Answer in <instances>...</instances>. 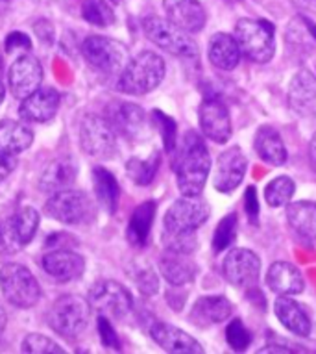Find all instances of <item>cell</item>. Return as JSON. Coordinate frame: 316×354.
<instances>
[{
	"label": "cell",
	"mask_w": 316,
	"mask_h": 354,
	"mask_svg": "<svg viewBox=\"0 0 316 354\" xmlns=\"http://www.w3.org/2000/svg\"><path fill=\"white\" fill-rule=\"evenodd\" d=\"M174 171L179 192L184 195H201L211 171V156L204 140L192 130L184 136Z\"/></svg>",
	"instance_id": "1"
},
{
	"label": "cell",
	"mask_w": 316,
	"mask_h": 354,
	"mask_svg": "<svg viewBox=\"0 0 316 354\" xmlns=\"http://www.w3.org/2000/svg\"><path fill=\"white\" fill-rule=\"evenodd\" d=\"M165 59L152 50H144L130 59L122 69L117 89L126 95H146L154 91L165 78Z\"/></svg>",
	"instance_id": "2"
},
{
	"label": "cell",
	"mask_w": 316,
	"mask_h": 354,
	"mask_svg": "<svg viewBox=\"0 0 316 354\" xmlns=\"http://www.w3.org/2000/svg\"><path fill=\"white\" fill-rule=\"evenodd\" d=\"M235 39L241 53L253 64H268L274 58V24L265 19H241L235 24Z\"/></svg>",
	"instance_id": "3"
},
{
	"label": "cell",
	"mask_w": 316,
	"mask_h": 354,
	"mask_svg": "<svg viewBox=\"0 0 316 354\" xmlns=\"http://www.w3.org/2000/svg\"><path fill=\"white\" fill-rule=\"evenodd\" d=\"M91 304L80 295H63L48 310V326L65 339H76L89 323Z\"/></svg>",
	"instance_id": "4"
},
{
	"label": "cell",
	"mask_w": 316,
	"mask_h": 354,
	"mask_svg": "<svg viewBox=\"0 0 316 354\" xmlns=\"http://www.w3.org/2000/svg\"><path fill=\"white\" fill-rule=\"evenodd\" d=\"M143 30L144 35L163 50L179 58H198V45L190 37L189 32L178 28L168 19L148 15L143 21Z\"/></svg>",
	"instance_id": "5"
},
{
	"label": "cell",
	"mask_w": 316,
	"mask_h": 354,
	"mask_svg": "<svg viewBox=\"0 0 316 354\" xmlns=\"http://www.w3.org/2000/svg\"><path fill=\"white\" fill-rule=\"evenodd\" d=\"M0 290L10 304L32 308L41 299V286L34 273L23 263H6L0 268Z\"/></svg>",
	"instance_id": "6"
},
{
	"label": "cell",
	"mask_w": 316,
	"mask_h": 354,
	"mask_svg": "<svg viewBox=\"0 0 316 354\" xmlns=\"http://www.w3.org/2000/svg\"><path fill=\"white\" fill-rule=\"evenodd\" d=\"M48 217L65 223V225H87L95 219V204L83 192L78 189H61L52 193L48 203L45 204Z\"/></svg>",
	"instance_id": "7"
},
{
	"label": "cell",
	"mask_w": 316,
	"mask_h": 354,
	"mask_svg": "<svg viewBox=\"0 0 316 354\" xmlns=\"http://www.w3.org/2000/svg\"><path fill=\"white\" fill-rule=\"evenodd\" d=\"M81 54L92 69L100 71L103 75H121L130 62L128 48L121 41L103 35H89L81 43Z\"/></svg>",
	"instance_id": "8"
},
{
	"label": "cell",
	"mask_w": 316,
	"mask_h": 354,
	"mask_svg": "<svg viewBox=\"0 0 316 354\" xmlns=\"http://www.w3.org/2000/svg\"><path fill=\"white\" fill-rule=\"evenodd\" d=\"M209 204L200 195H184L167 209L163 232L195 234L209 219Z\"/></svg>",
	"instance_id": "9"
},
{
	"label": "cell",
	"mask_w": 316,
	"mask_h": 354,
	"mask_svg": "<svg viewBox=\"0 0 316 354\" xmlns=\"http://www.w3.org/2000/svg\"><path fill=\"white\" fill-rule=\"evenodd\" d=\"M81 151L97 160H111L117 154V132L110 121L86 115L80 124Z\"/></svg>",
	"instance_id": "10"
},
{
	"label": "cell",
	"mask_w": 316,
	"mask_h": 354,
	"mask_svg": "<svg viewBox=\"0 0 316 354\" xmlns=\"http://www.w3.org/2000/svg\"><path fill=\"white\" fill-rule=\"evenodd\" d=\"M87 301L100 315L122 319L126 317L133 308V299L130 291L115 280H98L89 290Z\"/></svg>",
	"instance_id": "11"
},
{
	"label": "cell",
	"mask_w": 316,
	"mask_h": 354,
	"mask_svg": "<svg viewBox=\"0 0 316 354\" xmlns=\"http://www.w3.org/2000/svg\"><path fill=\"white\" fill-rule=\"evenodd\" d=\"M226 280L235 288H250L259 280L261 260L250 249H233L222 261Z\"/></svg>",
	"instance_id": "12"
},
{
	"label": "cell",
	"mask_w": 316,
	"mask_h": 354,
	"mask_svg": "<svg viewBox=\"0 0 316 354\" xmlns=\"http://www.w3.org/2000/svg\"><path fill=\"white\" fill-rule=\"evenodd\" d=\"M110 122L117 134L124 136L130 141H143L150 134L146 113L143 108L132 102H121L113 106L110 111Z\"/></svg>",
	"instance_id": "13"
},
{
	"label": "cell",
	"mask_w": 316,
	"mask_h": 354,
	"mask_svg": "<svg viewBox=\"0 0 316 354\" xmlns=\"http://www.w3.org/2000/svg\"><path fill=\"white\" fill-rule=\"evenodd\" d=\"M43 67H41L39 59L32 56V54L24 53L21 54L15 62L10 67V75H8V80H10V89H12L13 97L23 100L24 97H28L41 87V82H43Z\"/></svg>",
	"instance_id": "14"
},
{
	"label": "cell",
	"mask_w": 316,
	"mask_h": 354,
	"mask_svg": "<svg viewBox=\"0 0 316 354\" xmlns=\"http://www.w3.org/2000/svg\"><path fill=\"white\" fill-rule=\"evenodd\" d=\"M244 174H246V156L239 147H230L217 160L213 176L215 189L220 193L235 192L241 186Z\"/></svg>",
	"instance_id": "15"
},
{
	"label": "cell",
	"mask_w": 316,
	"mask_h": 354,
	"mask_svg": "<svg viewBox=\"0 0 316 354\" xmlns=\"http://www.w3.org/2000/svg\"><path fill=\"white\" fill-rule=\"evenodd\" d=\"M45 273L58 282H70L80 279L86 271L83 256L70 249H54L46 252L41 260Z\"/></svg>",
	"instance_id": "16"
},
{
	"label": "cell",
	"mask_w": 316,
	"mask_h": 354,
	"mask_svg": "<svg viewBox=\"0 0 316 354\" xmlns=\"http://www.w3.org/2000/svg\"><path fill=\"white\" fill-rule=\"evenodd\" d=\"M59 93L54 87H37L34 93L24 97L19 115L28 122H46L54 119L59 110Z\"/></svg>",
	"instance_id": "17"
},
{
	"label": "cell",
	"mask_w": 316,
	"mask_h": 354,
	"mask_svg": "<svg viewBox=\"0 0 316 354\" xmlns=\"http://www.w3.org/2000/svg\"><path fill=\"white\" fill-rule=\"evenodd\" d=\"M288 106L298 117L316 115V78L307 69H299L288 86Z\"/></svg>",
	"instance_id": "18"
},
{
	"label": "cell",
	"mask_w": 316,
	"mask_h": 354,
	"mask_svg": "<svg viewBox=\"0 0 316 354\" xmlns=\"http://www.w3.org/2000/svg\"><path fill=\"white\" fill-rule=\"evenodd\" d=\"M200 127L206 138L215 143H226L231 138V121L228 108L220 100L207 99L201 102L200 111Z\"/></svg>",
	"instance_id": "19"
},
{
	"label": "cell",
	"mask_w": 316,
	"mask_h": 354,
	"mask_svg": "<svg viewBox=\"0 0 316 354\" xmlns=\"http://www.w3.org/2000/svg\"><path fill=\"white\" fill-rule=\"evenodd\" d=\"M167 19L178 28L195 34L206 26L207 13L198 0H163Z\"/></svg>",
	"instance_id": "20"
},
{
	"label": "cell",
	"mask_w": 316,
	"mask_h": 354,
	"mask_svg": "<svg viewBox=\"0 0 316 354\" xmlns=\"http://www.w3.org/2000/svg\"><path fill=\"white\" fill-rule=\"evenodd\" d=\"M150 336L167 353L176 354H201L204 347L195 337L184 332L181 328L168 323H154L150 326Z\"/></svg>",
	"instance_id": "21"
},
{
	"label": "cell",
	"mask_w": 316,
	"mask_h": 354,
	"mask_svg": "<svg viewBox=\"0 0 316 354\" xmlns=\"http://www.w3.org/2000/svg\"><path fill=\"white\" fill-rule=\"evenodd\" d=\"M231 312H233V304L224 295L200 297L190 308L189 319L192 325L207 328V326L217 325V323L228 319Z\"/></svg>",
	"instance_id": "22"
},
{
	"label": "cell",
	"mask_w": 316,
	"mask_h": 354,
	"mask_svg": "<svg viewBox=\"0 0 316 354\" xmlns=\"http://www.w3.org/2000/svg\"><path fill=\"white\" fill-rule=\"evenodd\" d=\"M76 176H78V163H76L75 158H56L41 173L39 189L48 193V195L61 192V189H67L76 180Z\"/></svg>",
	"instance_id": "23"
},
{
	"label": "cell",
	"mask_w": 316,
	"mask_h": 354,
	"mask_svg": "<svg viewBox=\"0 0 316 354\" xmlns=\"http://www.w3.org/2000/svg\"><path fill=\"white\" fill-rule=\"evenodd\" d=\"M159 271L168 284L184 288L196 279L198 266L192 261L190 254H179V252L167 250L159 260Z\"/></svg>",
	"instance_id": "24"
},
{
	"label": "cell",
	"mask_w": 316,
	"mask_h": 354,
	"mask_svg": "<svg viewBox=\"0 0 316 354\" xmlns=\"http://www.w3.org/2000/svg\"><path fill=\"white\" fill-rule=\"evenodd\" d=\"M266 284L272 291H276L277 295H298L305 288L299 269L288 261L272 263L266 273Z\"/></svg>",
	"instance_id": "25"
},
{
	"label": "cell",
	"mask_w": 316,
	"mask_h": 354,
	"mask_svg": "<svg viewBox=\"0 0 316 354\" xmlns=\"http://www.w3.org/2000/svg\"><path fill=\"white\" fill-rule=\"evenodd\" d=\"M274 312H276V317L279 319L287 330H290L296 336H309L310 328H313V323H310V317L307 315L304 308L299 306L298 302L290 299V295H282L274 302Z\"/></svg>",
	"instance_id": "26"
},
{
	"label": "cell",
	"mask_w": 316,
	"mask_h": 354,
	"mask_svg": "<svg viewBox=\"0 0 316 354\" xmlns=\"http://www.w3.org/2000/svg\"><path fill=\"white\" fill-rule=\"evenodd\" d=\"M253 147H255L257 156L265 163H268V165L279 167V165L287 162V149H285L282 136H279L276 128L268 127V124L261 127L255 132Z\"/></svg>",
	"instance_id": "27"
},
{
	"label": "cell",
	"mask_w": 316,
	"mask_h": 354,
	"mask_svg": "<svg viewBox=\"0 0 316 354\" xmlns=\"http://www.w3.org/2000/svg\"><path fill=\"white\" fill-rule=\"evenodd\" d=\"M241 47L235 35L219 32L209 39V62L222 71L235 69L241 62Z\"/></svg>",
	"instance_id": "28"
},
{
	"label": "cell",
	"mask_w": 316,
	"mask_h": 354,
	"mask_svg": "<svg viewBox=\"0 0 316 354\" xmlns=\"http://www.w3.org/2000/svg\"><path fill=\"white\" fill-rule=\"evenodd\" d=\"M34 143V132L24 122L0 121V152L17 156Z\"/></svg>",
	"instance_id": "29"
},
{
	"label": "cell",
	"mask_w": 316,
	"mask_h": 354,
	"mask_svg": "<svg viewBox=\"0 0 316 354\" xmlns=\"http://www.w3.org/2000/svg\"><path fill=\"white\" fill-rule=\"evenodd\" d=\"M155 203L154 201H146V203L139 204L135 212L130 217V223H128V241L133 245V247H144L148 243L150 230H152V225H154L155 219Z\"/></svg>",
	"instance_id": "30"
},
{
	"label": "cell",
	"mask_w": 316,
	"mask_h": 354,
	"mask_svg": "<svg viewBox=\"0 0 316 354\" xmlns=\"http://www.w3.org/2000/svg\"><path fill=\"white\" fill-rule=\"evenodd\" d=\"M92 187H95L98 204L108 214H115L119 208V198H121V187L115 176L108 169L95 167L92 169Z\"/></svg>",
	"instance_id": "31"
},
{
	"label": "cell",
	"mask_w": 316,
	"mask_h": 354,
	"mask_svg": "<svg viewBox=\"0 0 316 354\" xmlns=\"http://www.w3.org/2000/svg\"><path fill=\"white\" fill-rule=\"evenodd\" d=\"M287 221L299 238L316 241V203L302 201L287 206Z\"/></svg>",
	"instance_id": "32"
},
{
	"label": "cell",
	"mask_w": 316,
	"mask_h": 354,
	"mask_svg": "<svg viewBox=\"0 0 316 354\" xmlns=\"http://www.w3.org/2000/svg\"><path fill=\"white\" fill-rule=\"evenodd\" d=\"M161 165V154L154 151L146 158H132L126 163V173L137 186H148L155 178V174Z\"/></svg>",
	"instance_id": "33"
},
{
	"label": "cell",
	"mask_w": 316,
	"mask_h": 354,
	"mask_svg": "<svg viewBox=\"0 0 316 354\" xmlns=\"http://www.w3.org/2000/svg\"><path fill=\"white\" fill-rule=\"evenodd\" d=\"M81 17L92 26H100V28H106L115 23V13L108 0H83Z\"/></svg>",
	"instance_id": "34"
},
{
	"label": "cell",
	"mask_w": 316,
	"mask_h": 354,
	"mask_svg": "<svg viewBox=\"0 0 316 354\" xmlns=\"http://www.w3.org/2000/svg\"><path fill=\"white\" fill-rule=\"evenodd\" d=\"M130 277L137 286V290L146 297L155 295L159 291V277L155 273L152 266L148 263H141V261H135L130 269Z\"/></svg>",
	"instance_id": "35"
},
{
	"label": "cell",
	"mask_w": 316,
	"mask_h": 354,
	"mask_svg": "<svg viewBox=\"0 0 316 354\" xmlns=\"http://www.w3.org/2000/svg\"><path fill=\"white\" fill-rule=\"evenodd\" d=\"M294 180L290 176H277L272 182H268V186L265 187V198L266 203L270 204L272 208H279L293 198L294 195Z\"/></svg>",
	"instance_id": "36"
},
{
	"label": "cell",
	"mask_w": 316,
	"mask_h": 354,
	"mask_svg": "<svg viewBox=\"0 0 316 354\" xmlns=\"http://www.w3.org/2000/svg\"><path fill=\"white\" fill-rule=\"evenodd\" d=\"M13 227L17 230L19 238L24 243V247L34 239L35 232H37V227H39V214L35 212L34 208L30 206H24L21 208L15 215H12Z\"/></svg>",
	"instance_id": "37"
},
{
	"label": "cell",
	"mask_w": 316,
	"mask_h": 354,
	"mask_svg": "<svg viewBox=\"0 0 316 354\" xmlns=\"http://www.w3.org/2000/svg\"><path fill=\"white\" fill-rule=\"evenodd\" d=\"M237 227H239V217L237 214L226 215L224 219H220L217 225V230L213 234V250L220 254L222 250L230 247L237 238Z\"/></svg>",
	"instance_id": "38"
},
{
	"label": "cell",
	"mask_w": 316,
	"mask_h": 354,
	"mask_svg": "<svg viewBox=\"0 0 316 354\" xmlns=\"http://www.w3.org/2000/svg\"><path fill=\"white\" fill-rule=\"evenodd\" d=\"M152 124L157 128V132L161 136L163 147L167 152L176 151V140H178V127L172 117H168L167 113H163L159 110L152 111Z\"/></svg>",
	"instance_id": "39"
},
{
	"label": "cell",
	"mask_w": 316,
	"mask_h": 354,
	"mask_svg": "<svg viewBox=\"0 0 316 354\" xmlns=\"http://www.w3.org/2000/svg\"><path fill=\"white\" fill-rule=\"evenodd\" d=\"M23 353L30 354H63L65 348L43 334H28L23 339Z\"/></svg>",
	"instance_id": "40"
},
{
	"label": "cell",
	"mask_w": 316,
	"mask_h": 354,
	"mask_svg": "<svg viewBox=\"0 0 316 354\" xmlns=\"http://www.w3.org/2000/svg\"><path fill=\"white\" fill-rule=\"evenodd\" d=\"M24 243L19 238L17 230L13 227L12 217L0 223V256L15 254L23 249Z\"/></svg>",
	"instance_id": "41"
},
{
	"label": "cell",
	"mask_w": 316,
	"mask_h": 354,
	"mask_svg": "<svg viewBox=\"0 0 316 354\" xmlns=\"http://www.w3.org/2000/svg\"><path fill=\"white\" fill-rule=\"evenodd\" d=\"M226 339H228V345H230L233 351L237 353H242L250 347L252 343V334L248 330L244 323L241 319H233L226 328Z\"/></svg>",
	"instance_id": "42"
},
{
	"label": "cell",
	"mask_w": 316,
	"mask_h": 354,
	"mask_svg": "<svg viewBox=\"0 0 316 354\" xmlns=\"http://www.w3.org/2000/svg\"><path fill=\"white\" fill-rule=\"evenodd\" d=\"M163 245L165 249L179 252V254H192L198 247L195 234H168L163 232Z\"/></svg>",
	"instance_id": "43"
},
{
	"label": "cell",
	"mask_w": 316,
	"mask_h": 354,
	"mask_svg": "<svg viewBox=\"0 0 316 354\" xmlns=\"http://www.w3.org/2000/svg\"><path fill=\"white\" fill-rule=\"evenodd\" d=\"M98 325V336L102 339V343L106 347L110 348H121V342H119V336H117L115 328L110 323V319L106 315H100L97 321Z\"/></svg>",
	"instance_id": "44"
},
{
	"label": "cell",
	"mask_w": 316,
	"mask_h": 354,
	"mask_svg": "<svg viewBox=\"0 0 316 354\" xmlns=\"http://www.w3.org/2000/svg\"><path fill=\"white\" fill-rule=\"evenodd\" d=\"M32 47V41L23 32H12L6 37V50L8 53H17V50H26L28 53Z\"/></svg>",
	"instance_id": "45"
},
{
	"label": "cell",
	"mask_w": 316,
	"mask_h": 354,
	"mask_svg": "<svg viewBox=\"0 0 316 354\" xmlns=\"http://www.w3.org/2000/svg\"><path fill=\"white\" fill-rule=\"evenodd\" d=\"M244 209H246L248 219L252 223H257L259 217V201H257V189L253 186L246 187V195H244Z\"/></svg>",
	"instance_id": "46"
},
{
	"label": "cell",
	"mask_w": 316,
	"mask_h": 354,
	"mask_svg": "<svg viewBox=\"0 0 316 354\" xmlns=\"http://www.w3.org/2000/svg\"><path fill=\"white\" fill-rule=\"evenodd\" d=\"M17 165V160L12 154L0 152V182H4L13 173V169Z\"/></svg>",
	"instance_id": "47"
},
{
	"label": "cell",
	"mask_w": 316,
	"mask_h": 354,
	"mask_svg": "<svg viewBox=\"0 0 316 354\" xmlns=\"http://www.w3.org/2000/svg\"><path fill=\"white\" fill-rule=\"evenodd\" d=\"M34 28L37 37H39L43 43H46V45H50L52 39H54V28H52V24L48 23V21H37Z\"/></svg>",
	"instance_id": "48"
},
{
	"label": "cell",
	"mask_w": 316,
	"mask_h": 354,
	"mask_svg": "<svg viewBox=\"0 0 316 354\" xmlns=\"http://www.w3.org/2000/svg\"><path fill=\"white\" fill-rule=\"evenodd\" d=\"M290 2H293L298 10L316 13V0H290Z\"/></svg>",
	"instance_id": "49"
},
{
	"label": "cell",
	"mask_w": 316,
	"mask_h": 354,
	"mask_svg": "<svg viewBox=\"0 0 316 354\" xmlns=\"http://www.w3.org/2000/svg\"><path fill=\"white\" fill-rule=\"evenodd\" d=\"M259 353H293V348L288 347V345H282V347H279V345H274V343H272V345H266V347L261 348Z\"/></svg>",
	"instance_id": "50"
},
{
	"label": "cell",
	"mask_w": 316,
	"mask_h": 354,
	"mask_svg": "<svg viewBox=\"0 0 316 354\" xmlns=\"http://www.w3.org/2000/svg\"><path fill=\"white\" fill-rule=\"evenodd\" d=\"M309 162H310V167H313V171L316 173V132H315V136L310 138V143H309Z\"/></svg>",
	"instance_id": "51"
},
{
	"label": "cell",
	"mask_w": 316,
	"mask_h": 354,
	"mask_svg": "<svg viewBox=\"0 0 316 354\" xmlns=\"http://www.w3.org/2000/svg\"><path fill=\"white\" fill-rule=\"evenodd\" d=\"M6 312L0 308V336H2V332H4V328H6Z\"/></svg>",
	"instance_id": "52"
},
{
	"label": "cell",
	"mask_w": 316,
	"mask_h": 354,
	"mask_svg": "<svg viewBox=\"0 0 316 354\" xmlns=\"http://www.w3.org/2000/svg\"><path fill=\"white\" fill-rule=\"evenodd\" d=\"M4 95H6V89H4V84L0 82V104H2V100H4Z\"/></svg>",
	"instance_id": "53"
},
{
	"label": "cell",
	"mask_w": 316,
	"mask_h": 354,
	"mask_svg": "<svg viewBox=\"0 0 316 354\" xmlns=\"http://www.w3.org/2000/svg\"><path fill=\"white\" fill-rule=\"evenodd\" d=\"M108 2H110V4H119L121 0H108Z\"/></svg>",
	"instance_id": "54"
},
{
	"label": "cell",
	"mask_w": 316,
	"mask_h": 354,
	"mask_svg": "<svg viewBox=\"0 0 316 354\" xmlns=\"http://www.w3.org/2000/svg\"><path fill=\"white\" fill-rule=\"evenodd\" d=\"M4 2H10V0H4Z\"/></svg>",
	"instance_id": "55"
}]
</instances>
